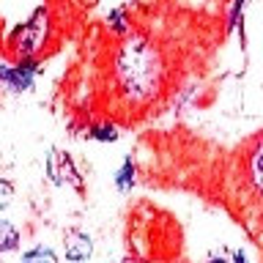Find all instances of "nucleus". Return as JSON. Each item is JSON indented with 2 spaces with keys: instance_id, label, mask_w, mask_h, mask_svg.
Listing matches in <instances>:
<instances>
[{
  "instance_id": "obj_10",
  "label": "nucleus",
  "mask_w": 263,
  "mask_h": 263,
  "mask_svg": "<svg viewBox=\"0 0 263 263\" xmlns=\"http://www.w3.org/2000/svg\"><path fill=\"white\" fill-rule=\"evenodd\" d=\"M20 263H58V258L49 247H33V250H28L22 255Z\"/></svg>"
},
{
  "instance_id": "obj_2",
  "label": "nucleus",
  "mask_w": 263,
  "mask_h": 263,
  "mask_svg": "<svg viewBox=\"0 0 263 263\" xmlns=\"http://www.w3.org/2000/svg\"><path fill=\"white\" fill-rule=\"evenodd\" d=\"M49 36V11L44 6L36 8V11L30 14L28 22H22L20 28L11 33V39H8V47H11V52L20 58H33L39 52L41 47H44V41Z\"/></svg>"
},
{
  "instance_id": "obj_1",
  "label": "nucleus",
  "mask_w": 263,
  "mask_h": 263,
  "mask_svg": "<svg viewBox=\"0 0 263 263\" xmlns=\"http://www.w3.org/2000/svg\"><path fill=\"white\" fill-rule=\"evenodd\" d=\"M167 80V58L148 33H129L115 49L112 85L126 107H148Z\"/></svg>"
},
{
  "instance_id": "obj_8",
  "label": "nucleus",
  "mask_w": 263,
  "mask_h": 263,
  "mask_svg": "<svg viewBox=\"0 0 263 263\" xmlns=\"http://www.w3.org/2000/svg\"><path fill=\"white\" fill-rule=\"evenodd\" d=\"M16 247H20V233H16V228L8 219H0V255L11 252Z\"/></svg>"
},
{
  "instance_id": "obj_5",
  "label": "nucleus",
  "mask_w": 263,
  "mask_h": 263,
  "mask_svg": "<svg viewBox=\"0 0 263 263\" xmlns=\"http://www.w3.org/2000/svg\"><path fill=\"white\" fill-rule=\"evenodd\" d=\"M244 178L247 186L263 200V135L250 145V151L244 156Z\"/></svg>"
},
{
  "instance_id": "obj_3",
  "label": "nucleus",
  "mask_w": 263,
  "mask_h": 263,
  "mask_svg": "<svg viewBox=\"0 0 263 263\" xmlns=\"http://www.w3.org/2000/svg\"><path fill=\"white\" fill-rule=\"evenodd\" d=\"M47 178L52 181L55 186H74L77 192H82V178L77 167H74V159L66 151H58V148H52V151L47 154Z\"/></svg>"
},
{
  "instance_id": "obj_13",
  "label": "nucleus",
  "mask_w": 263,
  "mask_h": 263,
  "mask_svg": "<svg viewBox=\"0 0 263 263\" xmlns=\"http://www.w3.org/2000/svg\"><path fill=\"white\" fill-rule=\"evenodd\" d=\"M11 197H14V186L8 184L6 178H0V209H6V205L11 203Z\"/></svg>"
},
{
  "instance_id": "obj_4",
  "label": "nucleus",
  "mask_w": 263,
  "mask_h": 263,
  "mask_svg": "<svg viewBox=\"0 0 263 263\" xmlns=\"http://www.w3.org/2000/svg\"><path fill=\"white\" fill-rule=\"evenodd\" d=\"M39 63L33 58H22L16 66H3L0 63V85L14 90V93H25V90L33 88V80L39 74Z\"/></svg>"
},
{
  "instance_id": "obj_14",
  "label": "nucleus",
  "mask_w": 263,
  "mask_h": 263,
  "mask_svg": "<svg viewBox=\"0 0 263 263\" xmlns=\"http://www.w3.org/2000/svg\"><path fill=\"white\" fill-rule=\"evenodd\" d=\"M233 260H236V263H247V255H244L241 250H238V252L233 255Z\"/></svg>"
},
{
  "instance_id": "obj_11",
  "label": "nucleus",
  "mask_w": 263,
  "mask_h": 263,
  "mask_svg": "<svg viewBox=\"0 0 263 263\" xmlns=\"http://www.w3.org/2000/svg\"><path fill=\"white\" fill-rule=\"evenodd\" d=\"M90 140H99V143H115L118 140V132H115L112 123H96V126L88 129Z\"/></svg>"
},
{
  "instance_id": "obj_15",
  "label": "nucleus",
  "mask_w": 263,
  "mask_h": 263,
  "mask_svg": "<svg viewBox=\"0 0 263 263\" xmlns=\"http://www.w3.org/2000/svg\"><path fill=\"white\" fill-rule=\"evenodd\" d=\"M123 263H137V260H132V258H126V260H123Z\"/></svg>"
},
{
  "instance_id": "obj_6",
  "label": "nucleus",
  "mask_w": 263,
  "mask_h": 263,
  "mask_svg": "<svg viewBox=\"0 0 263 263\" xmlns=\"http://www.w3.org/2000/svg\"><path fill=\"white\" fill-rule=\"evenodd\" d=\"M63 252H66V260H71V263L88 260L90 255H93V238H90L85 230H77V228L66 230V236H63Z\"/></svg>"
},
{
  "instance_id": "obj_7",
  "label": "nucleus",
  "mask_w": 263,
  "mask_h": 263,
  "mask_svg": "<svg viewBox=\"0 0 263 263\" xmlns=\"http://www.w3.org/2000/svg\"><path fill=\"white\" fill-rule=\"evenodd\" d=\"M107 28H110L115 36H129L132 33V22H129V11H126V6H121V8H112L110 14H107Z\"/></svg>"
},
{
  "instance_id": "obj_12",
  "label": "nucleus",
  "mask_w": 263,
  "mask_h": 263,
  "mask_svg": "<svg viewBox=\"0 0 263 263\" xmlns=\"http://www.w3.org/2000/svg\"><path fill=\"white\" fill-rule=\"evenodd\" d=\"M244 6H247V0H233V8H230V16H228V30L238 28V22L244 16Z\"/></svg>"
},
{
  "instance_id": "obj_9",
  "label": "nucleus",
  "mask_w": 263,
  "mask_h": 263,
  "mask_svg": "<svg viewBox=\"0 0 263 263\" xmlns=\"http://www.w3.org/2000/svg\"><path fill=\"white\" fill-rule=\"evenodd\" d=\"M135 173H137V167L132 159H126L121 164V170L115 173V186H118V192H132V186H135Z\"/></svg>"
}]
</instances>
